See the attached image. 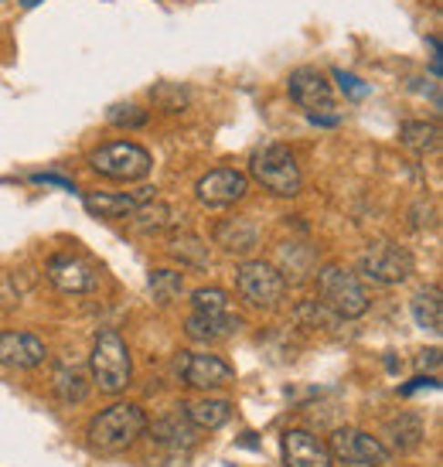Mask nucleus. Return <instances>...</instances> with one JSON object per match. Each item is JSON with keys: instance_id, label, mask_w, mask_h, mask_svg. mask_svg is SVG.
<instances>
[{"instance_id": "f257e3e1", "label": "nucleus", "mask_w": 443, "mask_h": 467, "mask_svg": "<svg viewBox=\"0 0 443 467\" xmlns=\"http://www.w3.org/2000/svg\"><path fill=\"white\" fill-rule=\"evenodd\" d=\"M147 433V413L137 402H113L109 410H103L99 416H92L86 437L96 451L103 454H119Z\"/></svg>"}, {"instance_id": "f03ea898", "label": "nucleus", "mask_w": 443, "mask_h": 467, "mask_svg": "<svg viewBox=\"0 0 443 467\" xmlns=\"http://www.w3.org/2000/svg\"><path fill=\"white\" fill-rule=\"evenodd\" d=\"M249 174H252V182L263 184L276 198H294L304 188V174H300L297 157L290 154V147H283V143L260 147L256 154L249 157Z\"/></svg>"}, {"instance_id": "7ed1b4c3", "label": "nucleus", "mask_w": 443, "mask_h": 467, "mask_svg": "<svg viewBox=\"0 0 443 467\" xmlns=\"http://www.w3.org/2000/svg\"><path fill=\"white\" fill-rule=\"evenodd\" d=\"M89 372L96 389L106 392V396H119V392L130 386L133 358L127 341L119 337V331H103V335L96 337L89 355Z\"/></svg>"}, {"instance_id": "20e7f679", "label": "nucleus", "mask_w": 443, "mask_h": 467, "mask_svg": "<svg viewBox=\"0 0 443 467\" xmlns=\"http://www.w3.org/2000/svg\"><path fill=\"white\" fill-rule=\"evenodd\" d=\"M317 297L331 314H338L341 321H355L368 311V294L358 273L345 270L338 263H327L317 270Z\"/></svg>"}, {"instance_id": "39448f33", "label": "nucleus", "mask_w": 443, "mask_h": 467, "mask_svg": "<svg viewBox=\"0 0 443 467\" xmlns=\"http://www.w3.org/2000/svg\"><path fill=\"white\" fill-rule=\"evenodd\" d=\"M235 290L256 311H276L287 297V276L266 260H246L235 266Z\"/></svg>"}, {"instance_id": "423d86ee", "label": "nucleus", "mask_w": 443, "mask_h": 467, "mask_svg": "<svg viewBox=\"0 0 443 467\" xmlns=\"http://www.w3.org/2000/svg\"><path fill=\"white\" fill-rule=\"evenodd\" d=\"M89 168L96 174H103L109 182H144L150 168H154V157L147 147L133 140H113L92 150L89 154Z\"/></svg>"}, {"instance_id": "0eeeda50", "label": "nucleus", "mask_w": 443, "mask_h": 467, "mask_svg": "<svg viewBox=\"0 0 443 467\" xmlns=\"http://www.w3.org/2000/svg\"><path fill=\"white\" fill-rule=\"evenodd\" d=\"M358 273L378 286H399L417 273V260L399 243H372L358 256Z\"/></svg>"}, {"instance_id": "6e6552de", "label": "nucleus", "mask_w": 443, "mask_h": 467, "mask_svg": "<svg viewBox=\"0 0 443 467\" xmlns=\"http://www.w3.org/2000/svg\"><path fill=\"white\" fill-rule=\"evenodd\" d=\"M331 457L345 467H386L392 461V451L386 443L355 427H338L327 441Z\"/></svg>"}, {"instance_id": "1a4fd4ad", "label": "nucleus", "mask_w": 443, "mask_h": 467, "mask_svg": "<svg viewBox=\"0 0 443 467\" xmlns=\"http://www.w3.org/2000/svg\"><path fill=\"white\" fill-rule=\"evenodd\" d=\"M48 280H52L62 294H72V297H82V294H92L99 286V266L82 256V253H55L48 260Z\"/></svg>"}, {"instance_id": "9d476101", "label": "nucleus", "mask_w": 443, "mask_h": 467, "mask_svg": "<svg viewBox=\"0 0 443 467\" xmlns=\"http://www.w3.org/2000/svg\"><path fill=\"white\" fill-rule=\"evenodd\" d=\"M249 195V174L235 168H215L195 182V198L205 208H229Z\"/></svg>"}, {"instance_id": "9b49d317", "label": "nucleus", "mask_w": 443, "mask_h": 467, "mask_svg": "<svg viewBox=\"0 0 443 467\" xmlns=\"http://www.w3.org/2000/svg\"><path fill=\"white\" fill-rule=\"evenodd\" d=\"M287 92L297 106H304L307 113H325V109H335V89L321 68L314 66H300L287 76Z\"/></svg>"}, {"instance_id": "f8f14e48", "label": "nucleus", "mask_w": 443, "mask_h": 467, "mask_svg": "<svg viewBox=\"0 0 443 467\" xmlns=\"http://www.w3.org/2000/svg\"><path fill=\"white\" fill-rule=\"evenodd\" d=\"M48 358V348L31 331H0V365L11 372H31Z\"/></svg>"}, {"instance_id": "ddd939ff", "label": "nucleus", "mask_w": 443, "mask_h": 467, "mask_svg": "<svg viewBox=\"0 0 443 467\" xmlns=\"http://www.w3.org/2000/svg\"><path fill=\"white\" fill-rule=\"evenodd\" d=\"M184 382L195 386V389H222V386H232L235 382V368L222 355L191 351L184 358Z\"/></svg>"}, {"instance_id": "4468645a", "label": "nucleus", "mask_w": 443, "mask_h": 467, "mask_svg": "<svg viewBox=\"0 0 443 467\" xmlns=\"http://www.w3.org/2000/svg\"><path fill=\"white\" fill-rule=\"evenodd\" d=\"M211 239H215V246H222L229 256H252L263 243V233L249 215H229V219H222L219 225H215Z\"/></svg>"}, {"instance_id": "2eb2a0df", "label": "nucleus", "mask_w": 443, "mask_h": 467, "mask_svg": "<svg viewBox=\"0 0 443 467\" xmlns=\"http://www.w3.org/2000/svg\"><path fill=\"white\" fill-rule=\"evenodd\" d=\"M283 464L287 467H335V457L321 437L311 430H287L283 433Z\"/></svg>"}, {"instance_id": "dca6fc26", "label": "nucleus", "mask_w": 443, "mask_h": 467, "mask_svg": "<svg viewBox=\"0 0 443 467\" xmlns=\"http://www.w3.org/2000/svg\"><path fill=\"white\" fill-rule=\"evenodd\" d=\"M157 195V188L144 184V188H137V192H123V195H99V192H89V195H82V205L89 212L92 219H127L133 208L150 202Z\"/></svg>"}, {"instance_id": "f3484780", "label": "nucleus", "mask_w": 443, "mask_h": 467, "mask_svg": "<svg viewBox=\"0 0 443 467\" xmlns=\"http://www.w3.org/2000/svg\"><path fill=\"white\" fill-rule=\"evenodd\" d=\"M242 327V317L239 314H198L191 311V317L184 321V335L191 341H201V345H211V341H225V337L239 335Z\"/></svg>"}, {"instance_id": "a211bd4d", "label": "nucleus", "mask_w": 443, "mask_h": 467, "mask_svg": "<svg viewBox=\"0 0 443 467\" xmlns=\"http://www.w3.org/2000/svg\"><path fill=\"white\" fill-rule=\"evenodd\" d=\"M382 437H386V447L396 451V454H409V451H417L423 437H427V427H423V420L417 413H399L386 420V427H382Z\"/></svg>"}, {"instance_id": "6ab92c4d", "label": "nucleus", "mask_w": 443, "mask_h": 467, "mask_svg": "<svg viewBox=\"0 0 443 467\" xmlns=\"http://www.w3.org/2000/svg\"><path fill=\"white\" fill-rule=\"evenodd\" d=\"M147 430H150V437H154L157 443L174 447V451H188V447H195V443H198V427L188 420V413L160 416L154 427L147 423Z\"/></svg>"}, {"instance_id": "aec40b11", "label": "nucleus", "mask_w": 443, "mask_h": 467, "mask_svg": "<svg viewBox=\"0 0 443 467\" xmlns=\"http://www.w3.org/2000/svg\"><path fill=\"white\" fill-rule=\"evenodd\" d=\"M399 143H403L409 154L430 157L440 147V127L433 119H409L399 127Z\"/></svg>"}, {"instance_id": "412c9836", "label": "nucleus", "mask_w": 443, "mask_h": 467, "mask_svg": "<svg viewBox=\"0 0 443 467\" xmlns=\"http://www.w3.org/2000/svg\"><path fill=\"white\" fill-rule=\"evenodd\" d=\"M168 253L181 263V266H188V270H209V263H211V253H209V246H205V239L195 233L170 235Z\"/></svg>"}, {"instance_id": "4be33fe9", "label": "nucleus", "mask_w": 443, "mask_h": 467, "mask_svg": "<svg viewBox=\"0 0 443 467\" xmlns=\"http://www.w3.org/2000/svg\"><path fill=\"white\" fill-rule=\"evenodd\" d=\"M127 219H130V225L137 229V233L154 235V233H164V229H170V225H174V208L150 198V202H144V205L133 208Z\"/></svg>"}, {"instance_id": "5701e85b", "label": "nucleus", "mask_w": 443, "mask_h": 467, "mask_svg": "<svg viewBox=\"0 0 443 467\" xmlns=\"http://www.w3.org/2000/svg\"><path fill=\"white\" fill-rule=\"evenodd\" d=\"M409 311H413L417 327L430 331V335H440L443 331V300H440V290H437V286L419 290L417 297H413V304H409Z\"/></svg>"}, {"instance_id": "b1692460", "label": "nucleus", "mask_w": 443, "mask_h": 467, "mask_svg": "<svg viewBox=\"0 0 443 467\" xmlns=\"http://www.w3.org/2000/svg\"><path fill=\"white\" fill-rule=\"evenodd\" d=\"M184 413H188V420L195 423L198 430H219L225 427L229 420H232V402L229 400H198L191 402V406H184Z\"/></svg>"}, {"instance_id": "393cba45", "label": "nucleus", "mask_w": 443, "mask_h": 467, "mask_svg": "<svg viewBox=\"0 0 443 467\" xmlns=\"http://www.w3.org/2000/svg\"><path fill=\"white\" fill-rule=\"evenodd\" d=\"M55 396L66 402V406H78L89 396V382H86V372L78 368H68V365H58L55 368Z\"/></svg>"}, {"instance_id": "a878e982", "label": "nucleus", "mask_w": 443, "mask_h": 467, "mask_svg": "<svg viewBox=\"0 0 443 467\" xmlns=\"http://www.w3.org/2000/svg\"><path fill=\"white\" fill-rule=\"evenodd\" d=\"M150 99H154L157 109H168V113H181L191 103V89L181 86V82H157L150 89Z\"/></svg>"}, {"instance_id": "bb28decb", "label": "nucleus", "mask_w": 443, "mask_h": 467, "mask_svg": "<svg viewBox=\"0 0 443 467\" xmlns=\"http://www.w3.org/2000/svg\"><path fill=\"white\" fill-rule=\"evenodd\" d=\"M147 284H150L154 300H160V304H174L184 294V276L178 270H154Z\"/></svg>"}, {"instance_id": "cd10ccee", "label": "nucleus", "mask_w": 443, "mask_h": 467, "mask_svg": "<svg viewBox=\"0 0 443 467\" xmlns=\"http://www.w3.org/2000/svg\"><path fill=\"white\" fill-rule=\"evenodd\" d=\"M294 317H297L300 327H327V331H335L341 325L338 314L327 311L321 300H304L297 311H294Z\"/></svg>"}, {"instance_id": "c85d7f7f", "label": "nucleus", "mask_w": 443, "mask_h": 467, "mask_svg": "<svg viewBox=\"0 0 443 467\" xmlns=\"http://www.w3.org/2000/svg\"><path fill=\"white\" fill-rule=\"evenodd\" d=\"M191 307L198 314H229L232 311V300L222 286H198L191 294Z\"/></svg>"}, {"instance_id": "c756f323", "label": "nucleus", "mask_w": 443, "mask_h": 467, "mask_svg": "<svg viewBox=\"0 0 443 467\" xmlns=\"http://www.w3.org/2000/svg\"><path fill=\"white\" fill-rule=\"evenodd\" d=\"M106 119H109L113 127H123V130H140V127H147L150 113L133 103H117V106H109Z\"/></svg>"}, {"instance_id": "7c9ffc66", "label": "nucleus", "mask_w": 443, "mask_h": 467, "mask_svg": "<svg viewBox=\"0 0 443 467\" xmlns=\"http://www.w3.org/2000/svg\"><path fill=\"white\" fill-rule=\"evenodd\" d=\"M335 82H338L341 92H345V96H352V99H362V96H368L366 82H362L358 76H352V72H345V68H335Z\"/></svg>"}, {"instance_id": "2f4dec72", "label": "nucleus", "mask_w": 443, "mask_h": 467, "mask_svg": "<svg viewBox=\"0 0 443 467\" xmlns=\"http://www.w3.org/2000/svg\"><path fill=\"white\" fill-rule=\"evenodd\" d=\"M35 184H52V188H62V192H76V182L68 178H58V174H31Z\"/></svg>"}, {"instance_id": "473e14b6", "label": "nucleus", "mask_w": 443, "mask_h": 467, "mask_svg": "<svg viewBox=\"0 0 443 467\" xmlns=\"http://www.w3.org/2000/svg\"><path fill=\"white\" fill-rule=\"evenodd\" d=\"M440 382H437V376H419V379H413V386H403V396H409V392H417V389H437Z\"/></svg>"}, {"instance_id": "72a5a7b5", "label": "nucleus", "mask_w": 443, "mask_h": 467, "mask_svg": "<svg viewBox=\"0 0 443 467\" xmlns=\"http://www.w3.org/2000/svg\"><path fill=\"white\" fill-rule=\"evenodd\" d=\"M307 117L314 127H338L341 123V113H307Z\"/></svg>"}, {"instance_id": "f704fd0d", "label": "nucleus", "mask_w": 443, "mask_h": 467, "mask_svg": "<svg viewBox=\"0 0 443 467\" xmlns=\"http://www.w3.org/2000/svg\"><path fill=\"white\" fill-rule=\"evenodd\" d=\"M423 365H430V368H437L440 365V348H430V351H423V358H419Z\"/></svg>"}, {"instance_id": "c9c22d12", "label": "nucleus", "mask_w": 443, "mask_h": 467, "mask_svg": "<svg viewBox=\"0 0 443 467\" xmlns=\"http://www.w3.org/2000/svg\"><path fill=\"white\" fill-rule=\"evenodd\" d=\"M38 4H41V0H21V7H25V11H35Z\"/></svg>"}]
</instances>
